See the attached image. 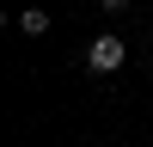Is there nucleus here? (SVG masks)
Here are the masks:
<instances>
[{
	"label": "nucleus",
	"instance_id": "nucleus-1",
	"mask_svg": "<svg viewBox=\"0 0 153 147\" xmlns=\"http://www.w3.org/2000/svg\"><path fill=\"white\" fill-rule=\"evenodd\" d=\"M123 55H129V43H123V37H98V43L86 49V74H117Z\"/></svg>",
	"mask_w": 153,
	"mask_h": 147
},
{
	"label": "nucleus",
	"instance_id": "nucleus-2",
	"mask_svg": "<svg viewBox=\"0 0 153 147\" xmlns=\"http://www.w3.org/2000/svg\"><path fill=\"white\" fill-rule=\"evenodd\" d=\"M12 24H19L25 37H43V31H49V12H43V6H25V12H19Z\"/></svg>",
	"mask_w": 153,
	"mask_h": 147
},
{
	"label": "nucleus",
	"instance_id": "nucleus-3",
	"mask_svg": "<svg viewBox=\"0 0 153 147\" xmlns=\"http://www.w3.org/2000/svg\"><path fill=\"white\" fill-rule=\"evenodd\" d=\"M135 6V0H104V12H129Z\"/></svg>",
	"mask_w": 153,
	"mask_h": 147
}]
</instances>
